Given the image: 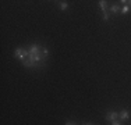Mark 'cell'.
Returning <instances> with one entry per match:
<instances>
[{"label":"cell","instance_id":"cell-9","mask_svg":"<svg viewBox=\"0 0 131 125\" xmlns=\"http://www.w3.org/2000/svg\"><path fill=\"white\" fill-rule=\"evenodd\" d=\"M60 8H61L63 11H66V10L68 8V4H67L66 2H61V3H60Z\"/></svg>","mask_w":131,"mask_h":125},{"label":"cell","instance_id":"cell-12","mask_svg":"<svg viewBox=\"0 0 131 125\" xmlns=\"http://www.w3.org/2000/svg\"><path fill=\"white\" fill-rule=\"evenodd\" d=\"M130 7H131V6H130Z\"/></svg>","mask_w":131,"mask_h":125},{"label":"cell","instance_id":"cell-11","mask_svg":"<svg viewBox=\"0 0 131 125\" xmlns=\"http://www.w3.org/2000/svg\"><path fill=\"white\" fill-rule=\"evenodd\" d=\"M120 2H121V3H123V4H126V3H127V2H128V0H120Z\"/></svg>","mask_w":131,"mask_h":125},{"label":"cell","instance_id":"cell-8","mask_svg":"<svg viewBox=\"0 0 131 125\" xmlns=\"http://www.w3.org/2000/svg\"><path fill=\"white\" fill-rule=\"evenodd\" d=\"M102 18H103L105 21H109V18H110V14H109L107 11H103V12H102Z\"/></svg>","mask_w":131,"mask_h":125},{"label":"cell","instance_id":"cell-6","mask_svg":"<svg viewBox=\"0 0 131 125\" xmlns=\"http://www.w3.org/2000/svg\"><path fill=\"white\" fill-rule=\"evenodd\" d=\"M120 10H121V8H120V6H118V4H113V6L110 7L112 14H118V12H120Z\"/></svg>","mask_w":131,"mask_h":125},{"label":"cell","instance_id":"cell-10","mask_svg":"<svg viewBox=\"0 0 131 125\" xmlns=\"http://www.w3.org/2000/svg\"><path fill=\"white\" fill-rule=\"evenodd\" d=\"M120 121H121V120L118 118V120H114L113 122H110V124H113V125H120V124H123V122H120Z\"/></svg>","mask_w":131,"mask_h":125},{"label":"cell","instance_id":"cell-4","mask_svg":"<svg viewBox=\"0 0 131 125\" xmlns=\"http://www.w3.org/2000/svg\"><path fill=\"white\" fill-rule=\"evenodd\" d=\"M118 115H120V120H121V121H127V120H130V111H128V110H126V108H124V110H121Z\"/></svg>","mask_w":131,"mask_h":125},{"label":"cell","instance_id":"cell-3","mask_svg":"<svg viewBox=\"0 0 131 125\" xmlns=\"http://www.w3.org/2000/svg\"><path fill=\"white\" fill-rule=\"evenodd\" d=\"M120 118V115H118L117 111H109L107 114H106V120L109 121V122H113L114 120H118Z\"/></svg>","mask_w":131,"mask_h":125},{"label":"cell","instance_id":"cell-7","mask_svg":"<svg viewBox=\"0 0 131 125\" xmlns=\"http://www.w3.org/2000/svg\"><path fill=\"white\" fill-rule=\"evenodd\" d=\"M130 6L128 4H126V6H124V7L123 8H121V10H120V12H121V14H124V15H126V14H128V11H130Z\"/></svg>","mask_w":131,"mask_h":125},{"label":"cell","instance_id":"cell-2","mask_svg":"<svg viewBox=\"0 0 131 125\" xmlns=\"http://www.w3.org/2000/svg\"><path fill=\"white\" fill-rule=\"evenodd\" d=\"M14 56H15V58H17V60H20L21 62H23L27 58V56H28V50L27 49H23V47H18V49H15Z\"/></svg>","mask_w":131,"mask_h":125},{"label":"cell","instance_id":"cell-1","mask_svg":"<svg viewBox=\"0 0 131 125\" xmlns=\"http://www.w3.org/2000/svg\"><path fill=\"white\" fill-rule=\"evenodd\" d=\"M49 50L46 47H40L38 43H32L31 47L28 49V56L27 58L23 61V65L27 68H35L40 64H45V61L48 60Z\"/></svg>","mask_w":131,"mask_h":125},{"label":"cell","instance_id":"cell-5","mask_svg":"<svg viewBox=\"0 0 131 125\" xmlns=\"http://www.w3.org/2000/svg\"><path fill=\"white\" fill-rule=\"evenodd\" d=\"M99 7H101V11H107V0H99L98 2Z\"/></svg>","mask_w":131,"mask_h":125}]
</instances>
